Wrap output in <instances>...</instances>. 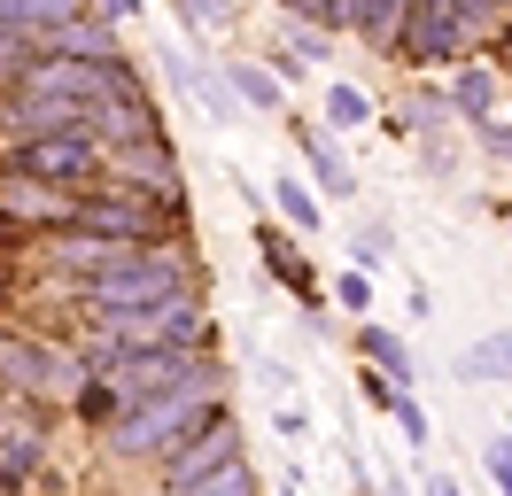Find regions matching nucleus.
I'll return each mask as SVG.
<instances>
[{
	"mask_svg": "<svg viewBox=\"0 0 512 496\" xmlns=\"http://www.w3.org/2000/svg\"><path fill=\"white\" fill-rule=\"evenodd\" d=\"M381 496H412V489H404V481H396V473H381Z\"/></svg>",
	"mask_w": 512,
	"mask_h": 496,
	"instance_id": "72a5a7b5",
	"label": "nucleus"
},
{
	"mask_svg": "<svg viewBox=\"0 0 512 496\" xmlns=\"http://www.w3.org/2000/svg\"><path fill=\"white\" fill-rule=\"evenodd\" d=\"M357 396H365V411H381V419H396V403L412 396V388H396V380H388V372H357Z\"/></svg>",
	"mask_w": 512,
	"mask_h": 496,
	"instance_id": "a878e982",
	"label": "nucleus"
},
{
	"mask_svg": "<svg viewBox=\"0 0 512 496\" xmlns=\"http://www.w3.org/2000/svg\"><path fill=\"white\" fill-rule=\"evenodd\" d=\"M396 427H404V442H412V450H427V411H419V396L396 403Z\"/></svg>",
	"mask_w": 512,
	"mask_h": 496,
	"instance_id": "c85d7f7f",
	"label": "nucleus"
},
{
	"mask_svg": "<svg viewBox=\"0 0 512 496\" xmlns=\"http://www.w3.org/2000/svg\"><path fill=\"white\" fill-rule=\"evenodd\" d=\"M373 117H381V109H373V93H365V86H350V78H326V86H319V124H326V132H365Z\"/></svg>",
	"mask_w": 512,
	"mask_h": 496,
	"instance_id": "aec40b11",
	"label": "nucleus"
},
{
	"mask_svg": "<svg viewBox=\"0 0 512 496\" xmlns=\"http://www.w3.org/2000/svg\"><path fill=\"white\" fill-rule=\"evenodd\" d=\"M132 349H210V303H202V287H187V295H171V303L156 310H125V318H94L86 326V365H117V357H132Z\"/></svg>",
	"mask_w": 512,
	"mask_h": 496,
	"instance_id": "f03ea898",
	"label": "nucleus"
},
{
	"mask_svg": "<svg viewBox=\"0 0 512 496\" xmlns=\"http://www.w3.org/2000/svg\"><path fill=\"white\" fill-rule=\"evenodd\" d=\"M225 465H241V419L218 403V411H210V419H202V427H194L187 442L156 465V473H163V496H179V489H194V481L225 473Z\"/></svg>",
	"mask_w": 512,
	"mask_h": 496,
	"instance_id": "423d86ee",
	"label": "nucleus"
},
{
	"mask_svg": "<svg viewBox=\"0 0 512 496\" xmlns=\"http://www.w3.org/2000/svg\"><path fill=\"white\" fill-rule=\"evenodd\" d=\"M225 388H233V372H210V380H194V388H171V396H148V403H125L109 427H101V450L125 465H163L179 442H187L210 411L225 403Z\"/></svg>",
	"mask_w": 512,
	"mask_h": 496,
	"instance_id": "f257e3e1",
	"label": "nucleus"
},
{
	"mask_svg": "<svg viewBox=\"0 0 512 496\" xmlns=\"http://www.w3.org/2000/svg\"><path fill=\"white\" fill-rule=\"evenodd\" d=\"M419 496H466V489H458L450 473H427V481H419Z\"/></svg>",
	"mask_w": 512,
	"mask_h": 496,
	"instance_id": "473e14b6",
	"label": "nucleus"
},
{
	"mask_svg": "<svg viewBox=\"0 0 512 496\" xmlns=\"http://www.w3.org/2000/svg\"><path fill=\"white\" fill-rule=\"evenodd\" d=\"M32 62H39V47H32V39L0 31V93H16V86H24V78H32Z\"/></svg>",
	"mask_w": 512,
	"mask_h": 496,
	"instance_id": "b1692460",
	"label": "nucleus"
},
{
	"mask_svg": "<svg viewBox=\"0 0 512 496\" xmlns=\"http://www.w3.org/2000/svg\"><path fill=\"white\" fill-rule=\"evenodd\" d=\"M256 248H264V264H272V279H288L295 295H303V310H326V295H319V272L295 256V241L280 233V225H256Z\"/></svg>",
	"mask_w": 512,
	"mask_h": 496,
	"instance_id": "6ab92c4d",
	"label": "nucleus"
},
{
	"mask_svg": "<svg viewBox=\"0 0 512 496\" xmlns=\"http://www.w3.org/2000/svg\"><path fill=\"white\" fill-rule=\"evenodd\" d=\"M171 16H179V31H187L194 47L210 39V31H225V24H241V0H171Z\"/></svg>",
	"mask_w": 512,
	"mask_h": 496,
	"instance_id": "4be33fe9",
	"label": "nucleus"
},
{
	"mask_svg": "<svg viewBox=\"0 0 512 496\" xmlns=\"http://www.w3.org/2000/svg\"><path fill=\"white\" fill-rule=\"evenodd\" d=\"M272 210L288 217V233H303V241L326 233V194L303 179V171H280V179H272Z\"/></svg>",
	"mask_w": 512,
	"mask_h": 496,
	"instance_id": "f3484780",
	"label": "nucleus"
},
{
	"mask_svg": "<svg viewBox=\"0 0 512 496\" xmlns=\"http://www.w3.org/2000/svg\"><path fill=\"white\" fill-rule=\"evenodd\" d=\"M78 233H101V241H132V248H156L179 233V210L156 202V194H140V186H117L101 179L78 194Z\"/></svg>",
	"mask_w": 512,
	"mask_h": 496,
	"instance_id": "20e7f679",
	"label": "nucleus"
},
{
	"mask_svg": "<svg viewBox=\"0 0 512 496\" xmlns=\"http://www.w3.org/2000/svg\"><path fill=\"white\" fill-rule=\"evenodd\" d=\"M466 39H474V31H466V16H458V0H412L396 55L412 62V70H435V62H458Z\"/></svg>",
	"mask_w": 512,
	"mask_h": 496,
	"instance_id": "6e6552de",
	"label": "nucleus"
},
{
	"mask_svg": "<svg viewBox=\"0 0 512 496\" xmlns=\"http://www.w3.org/2000/svg\"><path fill=\"white\" fill-rule=\"evenodd\" d=\"M474 140H481V148H489V155H505V163H512V124H505V117H497V124H481Z\"/></svg>",
	"mask_w": 512,
	"mask_h": 496,
	"instance_id": "7c9ffc66",
	"label": "nucleus"
},
{
	"mask_svg": "<svg viewBox=\"0 0 512 496\" xmlns=\"http://www.w3.org/2000/svg\"><path fill=\"white\" fill-rule=\"evenodd\" d=\"M388 256H396V225L365 210V217L350 225V272H381Z\"/></svg>",
	"mask_w": 512,
	"mask_h": 496,
	"instance_id": "412c9836",
	"label": "nucleus"
},
{
	"mask_svg": "<svg viewBox=\"0 0 512 496\" xmlns=\"http://www.w3.org/2000/svg\"><path fill=\"white\" fill-rule=\"evenodd\" d=\"M404 16H412V0H342V31L365 39V47H396Z\"/></svg>",
	"mask_w": 512,
	"mask_h": 496,
	"instance_id": "a211bd4d",
	"label": "nucleus"
},
{
	"mask_svg": "<svg viewBox=\"0 0 512 496\" xmlns=\"http://www.w3.org/2000/svg\"><path fill=\"white\" fill-rule=\"evenodd\" d=\"M481 473H489L497 496H512V427H497L489 442H481Z\"/></svg>",
	"mask_w": 512,
	"mask_h": 496,
	"instance_id": "393cba45",
	"label": "nucleus"
},
{
	"mask_svg": "<svg viewBox=\"0 0 512 496\" xmlns=\"http://www.w3.org/2000/svg\"><path fill=\"white\" fill-rule=\"evenodd\" d=\"M0 217L55 241V233L78 225V194H70V186H47V179H24V171H0Z\"/></svg>",
	"mask_w": 512,
	"mask_h": 496,
	"instance_id": "0eeeda50",
	"label": "nucleus"
},
{
	"mask_svg": "<svg viewBox=\"0 0 512 496\" xmlns=\"http://www.w3.org/2000/svg\"><path fill=\"white\" fill-rule=\"evenodd\" d=\"M357 357H365L373 372H388L396 388H419V357H412V341L396 334V326H381V318H365V326H357Z\"/></svg>",
	"mask_w": 512,
	"mask_h": 496,
	"instance_id": "4468645a",
	"label": "nucleus"
},
{
	"mask_svg": "<svg viewBox=\"0 0 512 496\" xmlns=\"http://www.w3.org/2000/svg\"><path fill=\"white\" fill-rule=\"evenodd\" d=\"M280 496H303V481H295V473H288V481H280Z\"/></svg>",
	"mask_w": 512,
	"mask_h": 496,
	"instance_id": "f704fd0d",
	"label": "nucleus"
},
{
	"mask_svg": "<svg viewBox=\"0 0 512 496\" xmlns=\"http://www.w3.org/2000/svg\"><path fill=\"white\" fill-rule=\"evenodd\" d=\"M450 372H458V380H474V388H497V380H512V326H489V334H474L458 357H450Z\"/></svg>",
	"mask_w": 512,
	"mask_h": 496,
	"instance_id": "dca6fc26",
	"label": "nucleus"
},
{
	"mask_svg": "<svg viewBox=\"0 0 512 496\" xmlns=\"http://www.w3.org/2000/svg\"><path fill=\"white\" fill-rule=\"evenodd\" d=\"M334 303L357 310V326H365V310H373V272H342L334 279Z\"/></svg>",
	"mask_w": 512,
	"mask_h": 496,
	"instance_id": "bb28decb",
	"label": "nucleus"
},
{
	"mask_svg": "<svg viewBox=\"0 0 512 496\" xmlns=\"http://www.w3.org/2000/svg\"><path fill=\"white\" fill-rule=\"evenodd\" d=\"M272 434L303 442V434H311V411H303V403H272Z\"/></svg>",
	"mask_w": 512,
	"mask_h": 496,
	"instance_id": "cd10ccee",
	"label": "nucleus"
},
{
	"mask_svg": "<svg viewBox=\"0 0 512 496\" xmlns=\"http://www.w3.org/2000/svg\"><path fill=\"white\" fill-rule=\"evenodd\" d=\"M443 101H450V117L458 124H497V70L489 62H458L450 70V86H443Z\"/></svg>",
	"mask_w": 512,
	"mask_h": 496,
	"instance_id": "ddd939ff",
	"label": "nucleus"
},
{
	"mask_svg": "<svg viewBox=\"0 0 512 496\" xmlns=\"http://www.w3.org/2000/svg\"><path fill=\"white\" fill-rule=\"evenodd\" d=\"M109 179H117V186H140V194H156V202L179 210V155H171V140L117 148V155H109Z\"/></svg>",
	"mask_w": 512,
	"mask_h": 496,
	"instance_id": "9d476101",
	"label": "nucleus"
},
{
	"mask_svg": "<svg viewBox=\"0 0 512 496\" xmlns=\"http://www.w3.org/2000/svg\"><path fill=\"white\" fill-rule=\"evenodd\" d=\"M225 86H233V101H241L249 117H288V78H280L272 62L233 55V62H225Z\"/></svg>",
	"mask_w": 512,
	"mask_h": 496,
	"instance_id": "f8f14e48",
	"label": "nucleus"
},
{
	"mask_svg": "<svg viewBox=\"0 0 512 496\" xmlns=\"http://www.w3.org/2000/svg\"><path fill=\"white\" fill-rule=\"evenodd\" d=\"M272 70H280V78H311V70H319V62H334V31L326 24H303V16H288V24L272 31Z\"/></svg>",
	"mask_w": 512,
	"mask_h": 496,
	"instance_id": "9b49d317",
	"label": "nucleus"
},
{
	"mask_svg": "<svg viewBox=\"0 0 512 496\" xmlns=\"http://www.w3.org/2000/svg\"><path fill=\"white\" fill-rule=\"evenodd\" d=\"M288 140L303 155V179L319 186L326 202H357V171H350V155H342V132H326L319 117H288Z\"/></svg>",
	"mask_w": 512,
	"mask_h": 496,
	"instance_id": "1a4fd4ad",
	"label": "nucleus"
},
{
	"mask_svg": "<svg viewBox=\"0 0 512 496\" xmlns=\"http://www.w3.org/2000/svg\"><path fill=\"white\" fill-rule=\"evenodd\" d=\"M101 16H109V24H132V16H140V0H94Z\"/></svg>",
	"mask_w": 512,
	"mask_h": 496,
	"instance_id": "2f4dec72",
	"label": "nucleus"
},
{
	"mask_svg": "<svg viewBox=\"0 0 512 496\" xmlns=\"http://www.w3.org/2000/svg\"><path fill=\"white\" fill-rule=\"evenodd\" d=\"M8 171L86 194V186L109 179V148H101L86 124H70V132H32V140H16V148H8Z\"/></svg>",
	"mask_w": 512,
	"mask_h": 496,
	"instance_id": "39448f33",
	"label": "nucleus"
},
{
	"mask_svg": "<svg viewBox=\"0 0 512 496\" xmlns=\"http://www.w3.org/2000/svg\"><path fill=\"white\" fill-rule=\"evenodd\" d=\"M256 380H264V396H280V403H288V388H295V372L280 365V357H256Z\"/></svg>",
	"mask_w": 512,
	"mask_h": 496,
	"instance_id": "c756f323",
	"label": "nucleus"
},
{
	"mask_svg": "<svg viewBox=\"0 0 512 496\" xmlns=\"http://www.w3.org/2000/svg\"><path fill=\"white\" fill-rule=\"evenodd\" d=\"M47 55H63V62H117L125 47H117V24H109L101 8H86L78 24H63L55 39H47Z\"/></svg>",
	"mask_w": 512,
	"mask_h": 496,
	"instance_id": "2eb2a0df",
	"label": "nucleus"
},
{
	"mask_svg": "<svg viewBox=\"0 0 512 496\" xmlns=\"http://www.w3.org/2000/svg\"><path fill=\"white\" fill-rule=\"evenodd\" d=\"M39 465V427L32 419H0V473L16 481V473H32Z\"/></svg>",
	"mask_w": 512,
	"mask_h": 496,
	"instance_id": "5701e85b",
	"label": "nucleus"
},
{
	"mask_svg": "<svg viewBox=\"0 0 512 496\" xmlns=\"http://www.w3.org/2000/svg\"><path fill=\"white\" fill-rule=\"evenodd\" d=\"M187 287H202V279H194V264L179 256V241H156V248H140L125 272L78 279L70 295L86 303V318H125V310H156V303H171V295H187Z\"/></svg>",
	"mask_w": 512,
	"mask_h": 496,
	"instance_id": "7ed1b4c3",
	"label": "nucleus"
},
{
	"mask_svg": "<svg viewBox=\"0 0 512 496\" xmlns=\"http://www.w3.org/2000/svg\"><path fill=\"white\" fill-rule=\"evenodd\" d=\"M0 349H8V341H0Z\"/></svg>",
	"mask_w": 512,
	"mask_h": 496,
	"instance_id": "c9c22d12",
	"label": "nucleus"
}]
</instances>
